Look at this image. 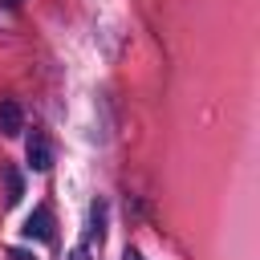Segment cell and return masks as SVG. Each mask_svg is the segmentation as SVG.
<instances>
[{
	"label": "cell",
	"instance_id": "7",
	"mask_svg": "<svg viewBox=\"0 0 260 260\" xmlns=\"http://www.w3.org/2000/svg\"><path fill=\"white\" fill-rule=\"evenodd\" d=\"M4 4H8V8H16V4H20V0H4Z\"/></svg>",
	"mask_w": 260,
	"mask_h": 260
},
{
	"label": "cell",
	"instance_id": "6",
	"mask_svg": "<svg viewBox=\"0 0 260 260\" xmlns=\"http://www.w3.org/2000/svg\"><path fill=\"white\" fill-rule=\"evenodd\" d=\"M122 260H146V256H138V252H126V256H122Z\"/></svg>",
	"mask_w": 260,
	"mask_h": 260
},
{
	"label": "cell",
	"instance_id": "5",
	"mask_svg": "<svg viewBox=\"0 0 260 260\" xmlns=\"http://www.w3.org/2000/svg\"><path fill=\"white\" fill-rule=\"evenodd\" d=\"M8 260H32V256H28L24 248H8Z\"/></svg>",
	"mask_w": 260,
	"mask_h": 260
},
{
	"label": "cell",
	"instance_id": "2",
	"mask_svg": "<svg viewBox=\"0 0 260 260\" xmlns=\"http://www.w3.org/2000/svg\"><path fill=\"white\" fill-rule=\"evenodd\" d=\"M0 179H4V203H8V207H16V203H20V195H24V179H20V171L4 162V167H0Z\"/></svg>",
	"mask_w": 260,
	"mask_h": 260
},
{
	"label": "cell",
	"instance_id": "3",
	"mask_svg": "<svg viewBox=\"0 0 260 260\" xmlns=\"http://www.w3.org/2000/svg\"><path fill=\"white\" fill-rule=\"evenodd\" d=\"M28 162H32V171H49L53 167V150H49L45 134H32L28 138Z\"/></svg>",
	"mask_w": 260,
	"mask_h": 260
},
{
	"label": "cell",
	"instance_id": "4",
	"mask_svg": "<svg viewBox=\"0 0 260 260\" xmlns=\"http://www.w3.org/2000/svg\"><path fill=\"white\" fill-rule=\"evenodd\" d=\"M20 126H24V118H20V106L12 102V98H4L0 102V134H20Z\"/></svg>",
	"mask_w": 260,
	"mask_h": 260
},
{
	"label": "cell",
	"instance_id": "1",
	"mask_svg": "<svg viewBox=\"0 0 260 260\" xmlns=\"http://www.w3.org/2000/svg\"><path fill=\"white\" fill-rule=\"evenodd\" d=\"M24 236L49 244V240H53V211H49V207H37V211L24 219Z\"/></svg>",
	"mask_w": 260,
	"mask_h": 260
}]
</instances>
